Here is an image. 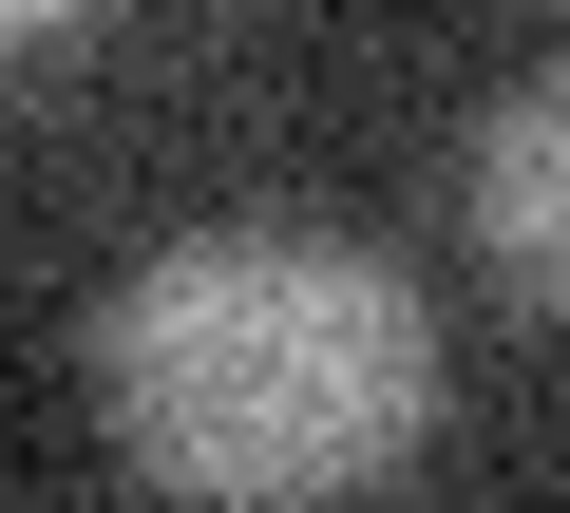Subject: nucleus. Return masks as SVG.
Here are the masks:
<instances>
[{
    "label": "nucleus",
    "instance_id": "nucleus-2",
    "mask_svg": "<svg viewBox=\"0 0 570 513\" xmlns=\"http://www.w3.org/2000/svg\"><path fill=\"white\" fill-rule=\"evenodd\" d=\"M456 228H475V267H494L513 305L570 324V58H532V77L475 115V152H456Z\"/></svg>",
    "mask_w": 570,
    "mask_h": 513
},
{
    "label": "nucleus",
    "instance_id": "nucleus-1",
    "mask_svg": "<svg viewBox=\"0 0 570 513\" xmlns=\"http://www.w3.org/2000/svg\"><path fill=\"white\" fill-rule=\"evenodd\" d=\"M96 418L190 513H343L438 418V305L362 228L209 209L96 305Z\"/></svg>",
    "mask_w": 570,
    "mask_h": 513
}]
</instances>
